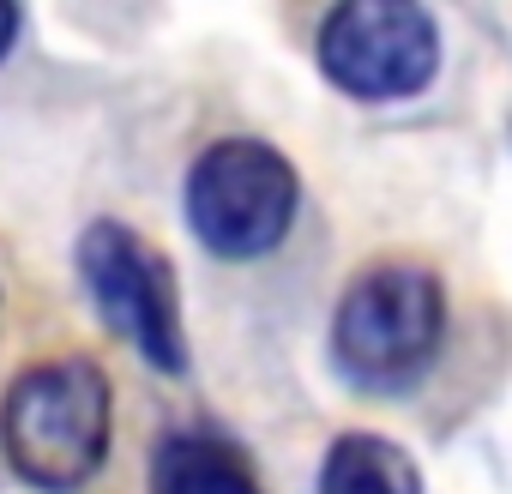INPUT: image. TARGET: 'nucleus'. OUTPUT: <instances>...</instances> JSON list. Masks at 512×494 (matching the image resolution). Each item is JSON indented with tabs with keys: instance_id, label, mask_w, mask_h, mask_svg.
Here are the masks:
<instances>
[{
	"instance_id": "obj_8",
	"label": "nucleus",
	"mask_w": 512,
	"mask_h": 494,
	"mask_svg": "<svg viewBox=\"0 0 512 494\" xmlns=\"http://www.w3.org/2000/svg\"><path fill=\"white\" fill-rule=\"evenodd\" d=\"M13 43H19V0H0V61L13 55Z\"/></svg>"
},
{
	"instance_id": "obj_7",
	"label": "nucleus",
	"mask_w": 512,
	"mask_h": 494,
	"mask_svg": "<svg viewBox=\"0 0 512 494\" xmlns=\"http://www.w3.org/2000/svg\"><path fill=\"white\" fill-rule=\"evenodd\" d=\"M320 494H422V470L386 434H344L320 464Z\"/></svg>"
},
{
	"instance_id": "obj_2",
	"label": "nucleus",
	"mask_w": 512,
	"mask_h": 494,
	"mask_svg": "<svg viewBox=\"0 0 512 494\" xmlns=\"http://www.w3.org/2000/svg\"><path fill=\"white\" fill-rule=\"evenodd\" d=\"M446 338V296L422 266H374L344 290L332 320V356L362 392L416 386Z\"/></svg>"
},
{
	"instance_id": "obj_4",
	"label": "nucleus",
	"mask_w": 512,
	"mask_h": 494,
	"mask_svg": "<svg viewBox=\"0 0 512 494\" xmlns=\"http://www.w3.org/2000/svg\"><path fill=\"white\" fill-rule=\"evenodd\" d=\"M320 67L344 97L398 103L440 67V31L422 0H338L320 25Z\"/></svg>"
},
{
	"instance_id": "obj_3",
	"label": "nucleus",
	"mask_w": 512,
	"mask_h": 494,
	"mask_svg": "<svg viewBox=\"0 0 512 494\" xmlns=\"http://www.w3.org/2000/svg\"><path fill=\"white\" fill-rule=\"evenodd\" d=\"M296 169L260 139H217L187 169V223L217 260H260L296 223Z\"/></svg>"
},
{
	"instance_id": "obj_6",
	"label": "nucleus",
	"mask_w": 512,
	"mask_h": 494,
	"mask_svg": "<svg viewBox=\"0 0 512 494\" xmlns=\"http://www.w3.org/2000/svg\"><path fill=\"white\" fill-rule=\"evenodd\" d=\"M151 494H260V482L223 440L169 434L151 458Z\"/></svg>"
},
{
	"instance_id": "obj_5",
	"label": "nucleus",
	"mask_w": 512,
	"mask_h": 494,
	"mask_svg": "<svg viewBox=\"0 0 512 494\" xmlns=\"http://www.w3.org/2000/svg\"><path fill=\"white\" fill-rule=\"evenodd\" d=\"M79 272L91 302L103 308L109 332H121L151 368L181 374L187 344H181V308H175V272L157 247L127 229V223H91L79 235Z\"/></svg>"
},
{
	"instance_id": "obj_1",
	"label": "nucleus",
	"mask_w": 512,
	"mask_h": 494,
	"mask_svg": "<svg viewBox=\"0 0 512 494\" xmlns=\"http://www.w3.org/2000/svg\"><path fill=\"white\" fill-rule=\"evenodd\" d=\"M109 380L85 356L37 362L7 386V410H0V440H7L13 470L31 488L73 494L91 482L109 458Z\"/></svg>"
}]
</instances>
